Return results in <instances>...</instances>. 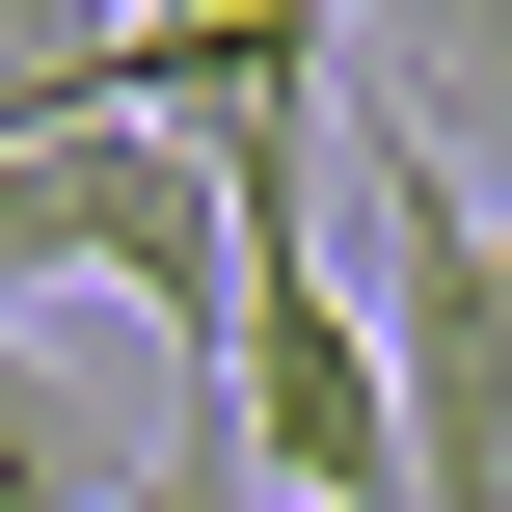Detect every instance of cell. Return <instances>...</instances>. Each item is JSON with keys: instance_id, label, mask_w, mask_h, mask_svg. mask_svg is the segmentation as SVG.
I'll list each match as a JSON object with an SVG mask.
<instances>
[{"instance_id": "cell-1", "label": "cell", "mask_w": 512, "mask_h": 512, "mask_svg": "<svg viewBox=\"0 0 512 512\" xmlns=\"http://www.w3.org/2000/svg\"><path fill=\"white\" fill-rule=\"evenodd\" d=\"M351 324H378V405H405V512H512V216L405 108H351Z\"/></svg>"}, {"instance_id": "cell-2", "label": "cell", "mask_w": 512, "mask_h": 512, "mask_svg": "<svg viewBox=\"0 0 512 512\" xmlns=\"http://www.w3.org/2000/svg\"><path fill=\"white\" fill-rule=\"evenodd\" d=\"M216 432L270 512H405V405H378V324L324 243H243V351H216Z\"/></svg>"}, {"instance_id": "cell-5", "label": "cell", "mask_w": 512, "mask_h": 512, "mask_svg": "<svg viewBox=\"0 0 512 512\" xmlns=\"http://www.w3.org/2000/svg\"><path fill=\"white\" fill-rule=\"evenodd\" d=\"M108 512H270V486H243V432H216V378L135 432V486H108Z\"/></svg>"}, {"instance_id": "cell-4", "label": "cell", "mask_w": 512, "mask_h": 512, "mask_svg": "<svg viewBox=\"0 0 512 512\" xmlns=\"http://www.w3.org/2000/svg\"><path fill=\"white\" fill-rule=\"evenodd\" d=\"M135 486V432H108V378L54 351V324H0V512H108Z\"/></svg>"}, {"instance_id": "cell-3", "label": "cell", "mask_w": 512, "mask_h": 512, "mask_svg": "<svg viewBox=\"0 0 512 512\" xmlns=\"http://www.w3.org/2000/svg\"><path fill=\"white\" fill-rule=\"evenodd\" d=\"M351 108H405V135L512 216V27H351Z\"/></svg>"}]
</instances>
